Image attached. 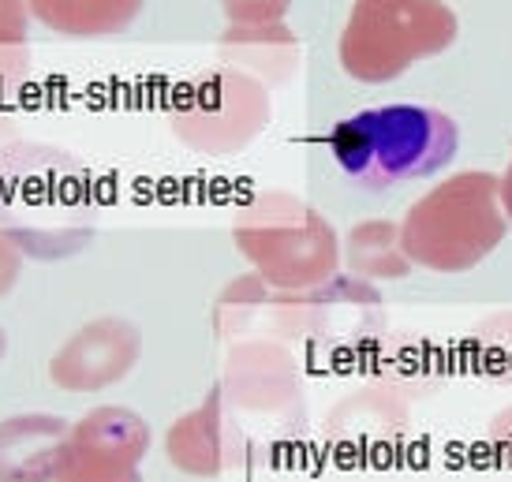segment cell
<instances>
[{
	"instance_id": "cell-1",
	"label": "cell",
	"mask_w": 512,
	"mask_h": 482,
	"mask_svg": "<svg viewBox=\"0 0 512 482\" xmlns=\"http://www.w3.org/2000/svg\"><path fill=\"white\" fill-rule=\"evenodd\" d=\"M0 232H8L30 258L75 255L90 232L86 172L57 146L0 135Z\"/></svg>"
},
{
	"instance_id": "cell-2",
	"label": "cell",
	"mask_w": 512,
	"mask_h": 482,
	"mask_svg": "<svg viewBox=\"0 0 512 482\" xmlns=\"http://www.w3.org/2000/svg\"><path fill=\"white\" fill-rule=\"evenodd\" d=\"M333 157L359 187L382 191L423 180L456 157L460 128L430 105H382L341 120L329 135Z\"/></svg>"
},
{
	"instance_id": "cell-3",
	"label": "cell",
	"mask_w": 512,
	"mask_h": 482,
	"mask_svg": "<svg viewBox=\"0 0 512 482\" xmlns=\"http://www.w3.org/2000/svg\"><path fill=\"white\" fill-rule=\"evenodd\" d=\"M509 217L501 206V176L456 172L415 199L400 221V243L412 266L434 273L475 270L505 240Z\"/></svg>"
},
{
	"instance_id": "cell-4",
	"label": "cell",
	"mask_w": 512,
	"mask_h": 482,
	"mask_svg": "<svg viewBox=\"0 0 512 482\" xmlns=\"http://www.w3.org/2000/svg\"><path fill=\"white\" fill-rule=\"evenodd\" d=\"M232 240L258 277L281 292H307L333 281L341 262L333 225L288 191H258L247 206H240Z\"/></svg>"
},
{
	"instance_id": "cell-5",
	"label": "cell",
	"mask_w": 512,
	"mask_h": 482,
	"mask_svg": "<svg viewBox=\"0 0 512 482\" xmlns=\"http://www.w3.org/2000/svg\"><path fill=\"white\" fill-rule=\"evenodd\" d=\"M445 0H356L341 30V68L359 83H389L456 42Z\"/></svg>"
},
{
	"instance_id": "cell-6",
	"label": "cell",
	"mask_w": 512,
	"mask_h": 482,
	"mask_svg": "<svg viewBox=\"0 0 512 482\" xmlns=\"http://www.w3.org/2000/svg\"><path fill=\"white\" fill-rule=\"evenodd\" d=\"M172 135L206 157H232L270 124V94L236 68L202 71L169 98Z\"/></svg>"
},
{
	"instance_id": "cell-7",
	"label": "cell",
	"mask_w": 512,
	"mask_h": 482,
	"mask_svg": "<svg viewBox=\"0 0 512 482\" xmlns=\"http://www.w3.org/2000/svg\"><path fill=\"white\" fill-rule=\"evenodd\" d=\"M150 449L143 415L105 404L68 426V441L53 482H143L139 464Z\"/></svg>"
},
{
	"instance_id": "cell-8",
	"label": "cell",
	"mask_w": 512,
	"mask_h": 482,
	"mask_svg": "<svg viewBox=\"0 0 512 482\" xmlns=\"http://www.w3.org/2000/svg\"><path fill=\"white\" fill-rule=\"evenodd\" d=\"M143 352V333L128 318H94L49 359V382L64 393H101L124 382Z\"/></svg>"
},
{
	"instance_id": "cell-9",
	"label": "cell",
	"mask_w": 512,
	"mask_h": 482,
	"mask_svg": "<svg viewBox=\"0 0 512 482\" xmlns=\"http://www.w3.org/2000/svg\"><path fill=\"white\" fill-rule=\"evenodd\" d=\"M165 456H169L172 468L195 475V479H214L232 464H240V430L228 419V404L221 397V389L169 426Z\"/></svg>"
},
{
	"instance_id": "cell-10",
	"label": "cell",
	"mask_w": 512,
	"mask_h": 482,
	"mask_svg": "<svg viewBox=\"0 0 512 482\" xmlns=\"http://www.w3.org/2000/svg\"><path fill=\"white\" fill-rule=\"evenodd\" d=\"M221 397H225V404H236L243 412L281 415L288 408H296V367L273 344H243L228 355Z\"/></svg>"
},
{
	"instance_id": "cell-11",
	"label": "cell",
	"mask_w": 512,
	"mask_h": 482,
	"mask_svg": "<svg viewBox=\"0 0 512 482\" xmlns=\"http://www.w3.org/2000/svg\"><path fill=\"white\" fill-rule=\"evenodd\" d=\"M68 426L53 412H19L0 419V482H53L68 441Z\"/></svg>"
},
{
	"instance_id": "cell-12",
	"label": "cell",
	"mask_w": 512,
	"mask_h": 482,
	"mask_svg": "<svg viewBox=\"0 0 512 482\" xmlns=\"http://www.w3.org/2000/svg\"><path fill=\"white\" fill-rule=\"evenodd\" d=\"M221 57L228 68L247 71V75H262L273 83H285L299 64V42L285 23H270V27H228L221 38Z\"/></svg>"
},
{
	"instance_id": "cell-13",
	"label": "cell",
	"mask_w": 512,
	"mask_h": 482,
	"mask_svg": "<svg viewBox=\"0 0 512 482\" xmlns=\"http://www.w3.org/2000/svg\"><path fill=\"white\" fill-rule=\"evenodd\" d=\"M30 15L64 38H109L135 23L146 0H27Z\"/></svg>"
},
{
	"instance_id": "cell-14",
	"label": "cell",
	"mask_w": 512,
	"mask_h": 482,
	"mask_svg": "<svg viewBox=\"0 0 512 482\" xmlns=\"http://www.w3.org/2000/svg\"><path fill=\"white\" fill-rule=\"evenodd\" d=\"M344 258L356 277L397 281L412 270V258L404 255V243H400V228L389 221H367V225L352 228L344 240Z\"/></svg>"
},
{
	"instance_id": "cell-15",
	"label": "cell",
	"mask_w": 512,
	"mask_h": 482,
	"mask_svg": "<svg viewBox=\"0 0 512 482\" xmlns=\"http://www.w3.org/2000/svg\"><path fill=\"white\" fill-rule=\"evenodd\" d=\"M30 68V4L0 0V98L27 79Z\"/></svg>"
},
{
	"instance_id": "cell-16",
	"label": "cell",
	"mask_w": 512,
	"mask_h": 482,
	"mask_svg": "<svg viewBox=\"0 0 512 482\" xmlns=\"http://www.w3.org/2000/svg\"><path fill=\"white\" fill-rule=\"evenodd\" d=\"M475 333H479V341H483V363H479V367L490 370V374L509 378L512 374V314L490 318V322L479 326Z\"/></svg>"
},
{
	"instance_id": "cell-17",
	"label": "cell",
	"mask_w": 512,
	"mask_h": 482,
	"mask_svg": "<svg viewBox=\"0 0 512 482\" xmlns=\"http://www.w3.org/2000/svg\"><path fill=\"white\" fill-rule=\"evenodd\" d=\"M232 27H270L281 23L292 8V0H221Z\"/></svg>"
},
{
	"instance_id": "cell-18",
	"label": "cell",
	"mask_w": 512,
	"mask_h": 482,
	"mask_svg": "<svg viewBox=\"0 0 512 482\" xmlns=\"http://www.w3.org/2000/svg\"><path fill=\"white\" fill-rule=\"evenodd\" d=\"M23 251H19V243L8 236V232H0V299L8 296L19 281V273H23Z\"/></svg>"
},
{
	"instance_id": "cell-19",
	"label": "cell",
	"mask_w": 512,
	"mask_h": 482,
	"mask_svg": "<svg viewBox=\"0 0 512 482\" xmlns=\"http://www.w3.org/2000/svg\"><path fill=\"white\" fill-rule=\"evenodd\" d=\"M490 441L498 445L501 453L512 460V408L509 412H501L498 419H494V430H490Z\"/></svg>"
},
{
	"instance_id": "cell-20",
	"label": "cell",
	"mask_w": 512,
	"mask_h": 482,
	"mask_svg": "<svg viewBox=\"0 0 512 482\" xmlns=\"http://www.w3.org/2000/svg\"><path fill=\"white\" fill-rule=\"evenodd\" d=\"M501 206H505V217L512 221V161L509 169H505V176H501Z\"/></svg>"
},
{
	"instance_id": "cell-21",
	"label": "cell",
	"mask_w": 512,
	"mask_h": 482,
	"mask_svg": "<svg viewBox=\"0 0 512 482\" xmlns=\"http://www.w3.org/2000/svg\"><path fill=\"white\" fill-rule=\"evenodd\" d=\"M4 355H8V333L0 326V363H4Z\"/></svg>"
}]
</instances>
